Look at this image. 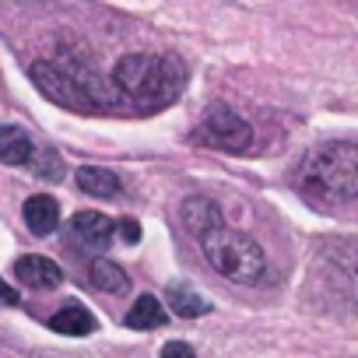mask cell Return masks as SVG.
Instances as JSON below:
<instances>
[{
  "instance_id": "8",
  "label": "cell",
  "mask_w": 358,
  "mask_h": 358,
  "mask_svg": "<svg viewBox=\"0 0 358 358\" xmlns=\"http://www.w3.org/2000/svg\"><path fill=\"white\" fill-rule=\"evenodd\" d=\"M39 155L36 141L29 130L8 123V127H0V162H8V165H32Z\"/></svg>"
},
{
  "instance_id": "16",
  "label": "cell",
  "mask_w": 358,
  "mask_h": 358,
  "mask_svg": "<svg viewBox=\"0 0 358 358\" xmlns=\"http://www.w3.org/2000/svg\"><path fill=\"white\" fill-rule=\"evenodd\" d=\"M116 236H120L127 246H137V243H141V225H137L134 218H123V222H116Z\"/></svg>"
},
{
  "instance_id": "11",
  "label": "cell",
  "mask_w": 358,
  "mask_h": 358,
  "mask_svg": "<svg viewBox=\"0 0 358 358\" xmlns=\"http://www.w3.org/2000/svg\"><path fill=\"white\" fill-rule=\"evenodd\" d=\"M165 302H169V309H176V316H183V320H201V316L211 313V302L201 292H194L190 285H179V281H172L165 288Z\"/></svg>"
},
{
  "instance_id": "17",
  "label": "cell",
  "mask_w": 358,
  "mask_h": 358,
  "mask_svg": "<svg viewBox=\"0 0 358 358\" xmlns=\"http://www.w3.org/2000/svg\"><path fill=\"white\" fill-rule=\"evenodd\" d=\"M162 358H197V355H194V348L183 344V341H169V344L162 348Z\"/></svg>"
},
{
  "instance_id": "5",
  "label": "cell",
  "mask_w": 358,
  "mask_h": 358,
  "mask_svg": "<svg viewBox=\"0 0 358 358\" xmlns=\"http://www.w3.org/2000/svg\"><path fill=\"white\" fill-rule=\"evenodd\" d=\"M194 141L204 144V148H218V151H229V155H243L250 144H253V127L232 113L229 106H215L208 109L204 123L194 130Z\"/></svg>"
},
{
  "instance_id": "9",
  "label": "cell",
  "mask_w": 358,
  "mask_h": 358,
  "mask_svg": "<svg viewBox=\"0 0 358 358\" xmlns=\"http://www.w3.org/2000/svg\"><path fill=\"white\" fill-rule=\"evenodd\" d=\"M22 215H25V225H29L32 236H50L60 225V204H57V197H46V194L29 197Z\"/></svg>"
},
{
  "instance_id": "3",
  "label": "cell",
  "mask_w": 358,
  "mask_h": 358,
  "mask_svg": "<svg viewBox=\"0 0 358 358\" xmlns=\"http://www.w3.org/2000/svg\"><path fill=\"white\" fill-rule=\"evenodd\" d=\"M36 88L71 109V113H85V116H95L109 106H116V88L113 81H106L85 57H64V60H36L29 67Z\"/></svg>"
},
{
  "instance_id": "4",
  "label": "cell",
  "mask_w": 358,
  "mask_h": 358,
  "mask_svg": "<svg viewBox=\"0 0 358 358\" xmlns=\"http://www.w3.org/2000/svg\"><path fill=\"white\" fill-rule=\"evenodd\" d=\"M299 187L320 204L358 197V141H323L299 162Z\"/></svg>"
},
{
  "instance_id": "1",
  "label": "cell",
  "mask_w": 358,
  "mask_h": 358,
  "mask_svg": "<svg viewBox=\"0 0 358 358\" xmlns=\"http://www.w3.org/2000/svg\"><path fill=\"white\" fill-rule=\"evenodd\" d=\"M183 225L201 243L208 264L236 285H257L267 274V253L260 243L239 229H232L211 197H190L183 204Z\"/></svg>"
},
{
  "instance_id": "12",
  "label": "cell",
  "mask_w": 358,
  "mask_h": 358,
  "mask_svg": "<svg viewBox=\"0 0 358 358\" xmlns=\"http://www.w3.org/2000/svg\"><path fill=\"white\" fill-rule=\"evenodd\" d=\"M78 190L88 197H116L120 194V176L102 165H81L78 169Z\"/></svg>"
},
{
  "instance_id": "6",
  "label": "cell",
  "mask_w": 358,
  "mask_h": 358,
  "mask_svg": "<svg viewBox=\"0 0 358 358\" xmlns=\"http://www.w3.org/2000/svg\"><path fill=\"white\" fill-rule=\"evenodd\" d=\"M15 278L25 285V288H32V292H50V288H57L60 281H64V271L53 264V260H46V257H22L18 264H15Z\"/></svg>"
},
{
  "instance_id": "15",
  "label": "cell",
  "mask_w": 358,
  "mask_h": 358,
  "mask_svg": "<svg viewBox=\"0 0 358 358\" xmlns=\"http://www.w3.org/2000/svg\"><path fill=\"white\" fill-rule=\"evenodd\" d=\"M32 172L43 176V179H60V176H64V165H60L57 151H39L36 162H32Z\"/></svg>"
},
{
  "instance_id": "2",
  "label": "cell",
  "mask_w": 358,
  "mask_h": 358,
  "mask_svg": "<svg viewBox=\"0 0 358 358\" xmlns=\"http://www.w3.org/2000/svg\"><path fill=\"white\" fill-rule=\"evenodd\" d=\"M187 85V64L172 53H127L113 67V88L116 95L141 109L158 113L183 95Z\"/></svg>"
},
{
  "instance_id": "10",
  "label": "cell",
  "mask_w": 358,
  "mask_h": 358,
  "mask_svg": "<svg viewBox=\"0 0 358 358\" xmlns=\"http://www.w3.org/2000/svg\"><path fill=\"white\" fill-rule=\"evenodd\" d=\"M50 327H53L57 334H67V337H88L99 323H95L92 309H85L81 302H67V306H60V309L50 316Z\"/></svg>"
},
{
  "instance_id": "7",
  "label": "cell",
  "mask_w": 358,
  "mask_h": 358,
  "mask_svg": "<svg viewBox=\"0 0 358 358\" xmlns=\"http://www.w3.org/2000/svg\"><path fill=\"white\" fill-rule=\"evenodd\" d=\"M71 232H74V239H81L85 246L102 250V246L113 243V236H116V222H109V218L99 215V211H78V215L71 218Z\"/></svg>"
},
{
  "instance_id": "14",
  "label": "cell",
  "mask_w": 358,
  "mask_h": 358,
  "mask_svg": "<svg viewBox=\"0 0 358 358\" xmlns=\"http://www.w3.org/2000/svg\"><path fill=\"white\" fill-rule=\"evenodd\" d=\"M88 278H92V285H95L99 292H109V295L127 292V281H130L127 271H123L120 264H113V260H92Z\"/></svg>"
},
{
  "instance_id": "18",
  "label": "cell",
  "mask_w": 358,
  "mask_h": 358,
  "mask_svg": "<svg viewBox=\"0 0 358 358\" xmlns=\"http://www.w3.org/2000/svg\"><path fill=\"white\" fill-rule=\"evenodd\" d=\"M0 302H8V306H15V302H18V295H15V292H11L8 285H0Z\"/></svg>"
},
{
  "instance_id": "13",
  "label": "cell",
  "mask_w": 358,
  "mask_h": 358,
  "mask_svg": "<svg viewBox=\"0 0 358 358\" xmlns=\"http://www.w3.org/2000/svg\"><path fill=\"white\" fill-rule=\"evenodd\" d=\"M123 323L130 330H155V327L165 323V309H162V302L155 295H141V299H134V309L127 313Z\"/></svg>"
}]
</instances>
